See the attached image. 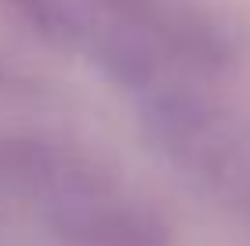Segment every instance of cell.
I'll return each mask as SVG.
<instances>
[{
	"instance_id": "3",
	"label": "cell",
	"mask_w": 250,
	"mask_h": 246,
	"mask_svg": "<svg viewBox=\"0 0 250 246\" xmlns=\"http://www.w3.org/2000/svg\"><path fill=\"white\" fill-rule=\"evenodd\" d=\"M167 163L232 225L250 232V123L210 91V80L127 91Z\"/></svg>"
},
{
	"instance_id": "2",
	"label": "cell",
	"mask_w": 250,
	"mask_h": 246,
	"mask_svg": "<svg viewBox=\"0 0 250 246\" xmlns=\"http://www.w3.org/2000/svg\"><path fill=\"white\" fill-rule=\"evenodd\" d=\"M0 177L55 246H170L149 196L76 141H11L0 152Z\"/></svg>"
},
{
	"instance_id": "1",
	"label": "cell",
	"mask_w": 250,
	"mask_h": 246,
	"mask_svg": "<svg viewBox=\"0 0 250 246\" xmlns=\"http://www.w3.org/2000/svg\"><path fill=\"white\" fill-rule=\"evenodd\" d=\"M55 44L105 65L124 91L214 80L229 58L225 25L203 0H7Z\"/></svg>"
}]
</instances>
